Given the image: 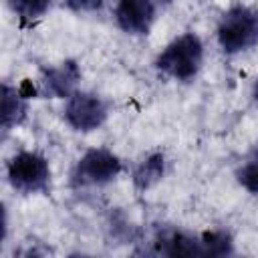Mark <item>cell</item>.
Listing matches in <instances>:
<instances>
[{
	"instance_id": "obj_1",
	"label": "cell",
	"mask_w": 258,
	"mask_h": 258,
	"mask_svg": "<svg viewBox=\"0 0 258 258\" xmlns=\"http://www.w3.org/2000/svg\"><path fill=\"white\" fill-rule=\"evenodd\" d=\"M204 40L198 32L185 30L173 36L153 58V69L177 83H194L204 67Z\"/></svg>"
},
{
	"instance_id": "obj_2",
	"label": "cell",
	"mask_w": 258,
	"mask_h": 258,
	"mask_svg": "<svg viewBox=\"0 0 258 258\" xmlns=\"http://www.w3.org/2000/svg\"><path fill=\"white\" fill-rule=\"evenodd\" d=\"M216 42L226 56H236L258 46V6L230 4L218 18Z\"/></svg>"
},
{
	"instance_id": "obj_3",
	"label": "cell",
	"mask_w": 258,
	"mask_h": 258,
	"mask_svg": "<svg viewBox=\"0 0 258 258\" xmlns=\"http://www.w3.org/2000/svg\"><path fill=\"white\" fill-rule=\"evenodd\" d=\"M6 181L20 196H50L52 169L40 151L20 149L6 161Z\"/></svg>"
},
{
	"instance_id": "obj_4",
	"label": "cell",
	"mask_w": 258,
	"mask_h": 258,
	"mask_svg": "<svg viewBox=\"0 0 258 258\" xmlns=\"http://www.w3.org/2000/svg\"><path fill=\"white\" fill-rule=\"evenodd\" d=\"M125 165L123 159L109 147H89L81 153L71 169L73 187H103L113 183Z\"/></svg>"
},
{
	"instance_id": "obj_5",
	"label": "cell",
	"mask_w": 258,
	"mask_h": 258,
	"mask_svg": "<svg viewBox=\"0 0 258 258\" xmlns=\"http://www.w3.org/2000/svg\"><path fill=\"white\" fill-rule=\"evenodd\" d=\"M111 113V105L95 91L77 89L62 105V121L75 133H93L101 129Z\"/></svg>"
},
{
	"instance_id": "obj_6",
	"label": "cell",
	"mask_w": 258,
	"mask_h": 258,
	"mask_svg": "<svg viewBox=\"0 0 258 258\" xmlns=\"http://www.w3.org/2000/svg\"><path fill=\"white\" fill-rule=\"evenodd\" d=\"M83 79L81 64L75 58H64L52 64H42L38 69V97L42 99H69Z\"/></svg>"
},
{
	"instance_id": "obj_7",
	"label": "cell",
	"mask_w": 258,
	"mask_h": 258,
	"mask_svg": "<svg viewBox=\"0 0 258 258\" xmlns=\"http://www.w3.org/2000/svg\"><path fill=\"white\" fill-rule=\"evenodd\" d=\"M113 18L123 34L147 36L157 18V4L153 0H117Z\"/></svg>"
},
{
	"instance_id": "obj_8",
	"label": "cell",
	"mask_w": 258,
	"mask_h": 258,
	"mask_svg": "<svg viewBox=\"0 0 258 258\" xmlns=\"http://www.w3.org/2000/svg\"><path fill=\"white\" fill-rule=\"evenodd\" d=\"M167 173V157L163 151H147L131 167V183L137 194H145L163 181Z\"/></svg>"
},
{
	"instance_id": "obj_9",
	"label": "cell",
	"mask_w": 258,
	"mask_h": 258,
	"mask_svg": "<svg viewBox=\"0 0 258 258\" xmlns=\"http://www.w3.org/2000/svg\"><path fill=\"white\" fill-rule=\"evenodd\" d=\"M153 246L161 256H202L200 234L179 228H161L153 238Z\"/></svg>"
},
{
	"instance_id": "obj_10",
	"label": "cell",
	"mask_w": 258,
	"mask_h": 258,
	"mask_svg": "<svg viewBox=\"0 0 258 258\" xmlns=\"http://www.w3.org/2000/svg\"><path fill=\"white\" fill-rule=\"evenodd\" d=\"M28 97L20 87L2 83V107H0V127L4 133L20 127L28 119Z\"/></svg>"
},
{
	"instance_id": "obj_11",
	"label": "cell",
	"mask_w": 258,
	"mask_h": 258,
	"mask_svg": "<svg viewBox=\"0 0 258 258\" xmlns=\"http://www.w3.org/2000/svg\"><path fill=\"white\" fill-rule=\"evenodd\" d=\"M202 256L210 258H224L236 254V242L230 230L226 228H210L200 234Z\"/></svg>"
},
{
	"instance_id": "obj_12",
	"label": "cell",
	"mask_w": 258,
	"mask_h": 258,
	"mask_svg": "<svg viewBox=\"0 0 258 258\" xmlns=\"http://www.w3.org/2000/svg\"><path fill=\"white\" fill-rule=\"evenodd\" d=\"M236 183L250 196H258V145H252L234 167Z\"/></svg>"
},
{
	"instance_id": "obj_13",
	"label": "cell",
	"mask_w": 258,
	"mask_h": 258,
	"mask_svg": "<svg viewBox=\"0 0 258 258\" xmlns=\"http://www.w3.org/2000/svg\"><path fill=\"white\" fill-rule=\"evenodd\" d=\"M6 4L18 18L20 26H30L50 10L52 0H6Z\"/></svg>"
},
{
	"instance_id": "obj_14",
	"label": "cell",
	"mask_w": 258,
	"mask_h": 258,
	"mask_svg": "<svg viewBox=\"0 0 258 258\" xmlns=\"http://www.w3.org/2000/svg\"><path fill=\"white\" fill-rule=\"evenodd\" d=\"M105 4H107V0H64V6L77 14L99 12V10H103Z\"/></svg>"
},
{
	"instance_id": "obj_15",
	"label": "cell",
	"mask_w": 258,
	"mask_h": 258,
	"mask_svg": "<svg viewBox=\"0 0 258 258\" xmlns=\"http://www.w3.org/2000/svg\"><path fill=\"white\" fill-rule=\"evenodd\" d=\"M250 97H252L254 105L258 107V77H256V79H254V83H252V89H250Z\"/></svg>"
},
{
	"instance_id": "obj_16",
	"label": "cell",
	"mask_w": 258,
	"mask_h": 258,
	"mask_svg": "<svg viewBox=\"0 0 258 258\" xmlns=\"http://www.w3.org/2000/svg\"><path fill=\"white\" fill-rule=\"evenodd\" d=\"M155 4H157V8H167V6H171L175 0H153Z\"/></svg>"
}]
</instances>
